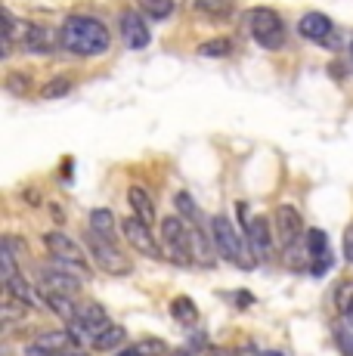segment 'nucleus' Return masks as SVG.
<instances>
[{
    "instance_id": "nucleus-31",
    "label": "nucleus",
    "mask_w": 353,
    "mask_h": 356,
    "mask_svg": "<svg viewBox=\"0 0 353 356\" xmlns=\"http://www.w3.org/2000/svg\"><path fill=\"white\" fill-rule=\"evenodd\" d=\"M350 304H353V282L347 279V282H341L335 289V307H338V313H344Z\"/></svg>"
},
{
    "instance_id": "nucleus-27",
    "label": "nucleus",
    "mask_w": 353,
    "mask_h": 356,
    "mask_svg": "<svg viewBox=\"0 0 353 356\" xmlns=\"http://www.w3.org/2000/svg\"><path fill=\"white\" fill-rule=\"evenodd\" d=\"M72 78H53V81H47L44 87H40V97L44 99H63L65 93H72Z\"/></svg>"
},
{
    "instance_id": "nucleus-1",
    "label": "nucleus",
    "mask_w": 353,
    "mask_h": 356,
    "mask_svg": "<svg viewBox=\"0 0 353 356\" xmlns=\"http://www.w3.org/2000/svg\"><path fill=\"white\" fill-rule=\"evenodd\" d=\"M59 47L72 56H103L112 47V31L97 16H69L59 29Z\"/></svg>"
},
{
    "instance_id": "nucleus-2",
    "label": "nucleus",
    "mask_w": 353,
    "mask_h": 356,
    "mask_svg": "<svg viewBox=\"0 0 353 356\" xmlns=\"http://www.w3.org/2000/svg\"><path fill=\"white\" fill-rule=\"evenodd\" d=\"M211 242H214L217 254L227 260V264L239 266V270H254L257 254L251 251L245 232H242V236L236 232V227H233V220H229V217H223V214L211 217Z\"/></svg>"
},
{
    "instance_id": "nucleus-26",
    "label": "nucleus",
    "mask_w": 353,
    "mask_h": 356,
    "mask_svg": "<svg viewBox=\"0 0 353 356\" xmlns=\"http://www.w3.org/2000/svg\"><path fill=\"white\" fill-rule=\"evenodd\" d=\"M90 229H93V232H99V236L115 238V217H112V211H108V208L90 211Z\"/></svg>"
},
{
    "instance_id": "nucleus-29",
    "label": "nucleus",
    "mask_w": 353,
    "mask_h": 356,
    "mask_svg": "<svg viewBox=\"0 0 353 356\" xmlns=\"http://www.w3.org/2000/svg\"><path fill=\"white\" fill-rule=\"evenodd\" d=\"M199 53L202 56H229V53H233V40L229 38H214V40H208V44H202Z\"/></svg>"
},
{
    "instance_id": "nucleus-3",
    "label": "nucleus",
    "mask_w": 353,
    "mask_h": 356,
    "mask_svg": "<svg viewBox=\"0 0 353 356\" xmlns=\"http://www.w3.org/2000/svg\"><path fill=\"white\" fill-rule=\"evenodd\" d=\"M245 19H248V34L257 47H263V50H282L285 47L288 31H285V22L276 10H270V6H254V10H248Z\"/></svg>"
},
{
    "instance_id": "nucleus-9",
    "label": "nucleus",
    "mask_w": 353,
    "mask_h": 356,
    "mask_svg": "<svg viewBox=\"0 0 353 356\" xmlns=\"http://www.w3.org/2000/svg\"><path fill=\"white\" fill-rule=\"evenodd\" d=\"M118 29H121V40H124L127 50H146L152 44V31L149 22L140 10H124L118 16Z\"/></svg>"
},
{
    "instance_id": "nucleus-32",
    "label": "nucleus",
    "mask_w": 353,
    "mask_h": 356,
    "mask_svg": "<svg viewBox=\"0 0 353 356\" xmlns=\"http://www.w3.org/2000/svg\"><path fill=\"white\" fill-rule=\"evenodd\" d=\"M344 257H347V264H353V223L344 229Z\"/></svg>"
},
{
    "instance_id": "nucleus-4",
    "label": "nucleus",
    "mask_w": 353,
    "mask_h": 356,
    "mask_svg": "<svg viewBox=\"0 0 353 356\" xmlns=\"http://www.w3.org/2000/svg\"><path fill=\"white\" fill-rule=\"evenodd\" d=\"M161 245L167 248V257L176 266H192V238H189V227L180 214L161 220Z\"/></svg>"
},
{
    "instance_id": "nucleus-25",
    "label": "nucleus",
    "mask_w": 353,
    "mask_h": 356,
    "mask_svg": "<svg viewBox=\"0 0 353 356\" xmlns=\"http://www.w3.org/2000/svg\"><path fill=\"white\" fill-rule=\"evenodd\" d=\"M174 208L186 223H202V211H199V204L192 202V195L189 193H176L174 195Z\"/></svg>"
},
{
    "instance_id": "nucleus-28",
    "label": "nucleus",
    "mask_w": 353,
    "mask_h": 356,
    "mask_svg": "<svg viewBox=\"0 0 353 356\" xmlns=\"http://www.w3.org/2000/svg\"><path fill=\"white\" fill-rule=\"evenodd\" d=\"M331 338H335V344H338V350H341V356H353V328L347 323L331 328Z\"/></svg>"
},
{
    "instance_id": "nucleus-15",
    "label": "nucleus",
    "mask_w": 353,
    "mask_h": 356,
    "mask_svg": "<svg viewBox=\"0 0 353 356\" xmlns=\"http://www.w3.org/2000/svg\"><path fill=\"white\" fill-rule=\"evenodd\" d=\"M78 323L84 325L93 338H97L103 328L112 325L108 323V316H106V307H99L97 300H84V304H78Z\"/></svg>"
},
{
    "instance_id": "nucleus-33",
    "label": "nucleus",
    "mask_w": 353,
    "mask_h": 356,
    "mask_svg": "<svg viewBox=\"0 0 353 356\" xmlns=\"http://www.w3.org/2000/svg\"><path fill=\"white\" fill-rule=\"evenodd\" d=\"M236 304H239V307H251V304H254V298H251L248 291H239V294H236Z\"/></svg>"
},
{
    "instance_id": "nucleus-23",
    "label": "nucleus",
    "mask_w": 353,
    "mask_h": 356,
    "mask_svg": "<svg viewBox=\"0 0 353 356\" xmlns=\"http://www.w3.org/2000/svg\"><path fill=\"white\" fill-rule=\"evenodd\" d=\"M167 347L161 344L158 338H146V341H140V344H127V347H121L115 356H165Z\"/></svg>"
},
{
    "instance_id": "nucleus-19",
    "label": "nucleus",
    "mask_w": 353,
    "mask_h": 356,
    "mask_svg": "<svg viewBox=\"0 0 353 356\" xmlns=\"http://www.w3.org/2000/svg\"><path fill=\"white\" fill-rule=\"evenodd\" d=\"M3 285H6V294H13V298H19L22 304H28V307H40L44 304V294H38L35 289H31V282H25L22 276H10V279H3Z\"/></svg>"
},
{
    "instance_id": "nucleus-37",
    "label": "nucleus",
    "mask_w": 353,
    "mask_h": 356,
    "mask_svg": "<svg viewBox=\"0 0 353 356\" xmlns=\"http://www.w3.org/2000/svg\"><path fill=\"white\" fill-rule=\"evenodd\" d=\"M174 356H189V350H176Z\"/></svg>"
},
{
    "instance_id": "nucleus-12",
    "label": "nucleus",
    "mask_w": 353,
    "mask_h": 356,
    "mask_svg": "<svg viewBox=\"0 0 353 356\" xmlns=\"http://www.w3.org/2000/svg\"><path fill=\"white\" fill-rule=\"evenodd\" d=\"M297 34L307 40H313V44H325V40L335 34V22H331L325 13H307V16H301V22H297Z\"/></svg>"
},
{
    "instance_id": "nucleus-38",
    "label": "nucleus",
    "mask_w": 353,
    "mask_h": 356,
    "mask_svg": "<svg viewBox=\"0 0 353 356\" xmlns=\"http://www.w3.org/2000/svg\"><path fill=\"white\" fill-rule=\"evenodd\" d=\"M350 59H353V40H350Z\"/></svg>"
},
{
    "instance_id": "nucleus-8",
    "label": "nucleus",
    "mask_w": 353,
    "mask_h": 356,
    "mask_svg": "<svg viewBox=\"0 0 353 356\" xmlns=\"http://www.w3.org/2000/svg\"><path fill=\"white\" fill-rule=\"evenodd\" d=\"M121 232H124V242L131 245L137 254L142 257H161V242L152 236V227L149 223H142L137 214L133 217H124V223H121Z\"/></svg>"
},
{
    "instance_id": "nucleus-34",
    "label": "nucleus",
    "mask_w": 353,
    "mask_h": 356,
    "mask_svg": "<svg viewBox=\"0 0 353 356\" xmlns=\"http://www.w3.org/2000/svg\"><path fill=\"white\" fill-rule=\"evenodd\" d=\"M251 356H285L279 350H257V347H251Z\"/></svg>"
},
{
    "instance_id": "nucleus-22",
    "label": "nucleus",
    "mask_w": 353,
    "mask_h": 356,
    "mask_svg": "<svg viewBox=\"0 0 353 356\" xmlns=\"http://www.w3.org/2000/svg\"><path fill=\"white\" fill-rule=\"evenodd\" d=\"M171 316L180 325H195L199 323V307H195L189 298H174L171 300Z\"/></svg>"
},
{
    "instance_id": "nucleus-18",
    "label": "nucleus",
    "mask_w": 353,
    "mask_h": 356,
    "mask_svg": "<svg viewBox=\"0 0 353 356\" xmlns=\"http://www.w3.org/2000/svg\"><path fill=\"white\" fill-rule=\"evenodd\" d=\"M127 202H131L133 214H137L142 223H149V227H152V223H155V202H152V195H149L142 186H131V189H127Z\"/></svg>"
},
{
    "instance_id": "nucleus-24",
    "label": "nucleus",
    "mask_w": 353,
    "mask_h": 356,
    "mask_svg": "<svg viewBox=\"0 0 353 356\" xmlns=\"http://www.w3.org/2000/svg\"><path fill=\"white\" fill-rule=\"evenodd\" d=\"M307 254H310V264H313V260H331L329 236H325L322 229H307Z\"/></svg>"
},
{
    "instance_id": "nucleus-10",
    "label": "nucleus",
    "mask_w": 353,
    "mask_h": 356,
    "mask_svg": "<svg viewBox=\"0 0 353 356\" xmlns=\"http://www.w3.org/2000/svg\"><path fill=\"white\" fill-rule=\"evenodd\" d=\"M276 236H279V242H282V248L285 251H291L297 245V236H301V229H304V220H301V211L295 208V204H279L276 208Z\"/></svg>"
},
{
    "instance_id": "nucleus-17",
    "label": "nucleus",
    "mask_w": 353,
    "mask_h": 356,
    "mask_svg": "<svg viewBox=\"0 0 353 356\" xmlns=\"http://www.w3.org/2000/svg\"><path fill=\"white\" fill-rule=\"evenodd\" d=\"M186 3H189V10L192 13H202V16L214 19V22L229 19L233 16V10H236L233 0H186Z\"/></svg>"
},
{
    "instance_id": "nucleus-21",
    "label": "nucleus",
    "mask_w": 353,
    "mask_h": 356,
    "mask_svg": "<svg viewBox=\"0 0 353 356\" xmlns=\"http://www.w3.org/2000/svg\"><path fill=\"white\" fill-rule=\"evenodd\" d=\"M137 6H140L142 16L152 19V22H165V19H171L174 10H176L174 0H137Z\"/></svg>"
},
{
    "instance_id": "nucleus-35",
    "label": "nucleus",
    "mask_w": 353,
    "mask_h": 356,
    "mask_svg": "<svg viewBox=\"0 0 353 356\" xmlns=\"http://www.w3.org/2000/svg\"><path fill=\"white\" fill-rule=\"evenodd\" d=\"M56 356H87V353H81L78 347H65V350H59Z\"/></svg>"
},
{
    "instance_id": "nucleus-20",
    "label": "nucleus",
    "mask_w": 353,
    "mask_h": 356,
    "mask_svg": "<svg viewBox=\"0 0 353 356\" xmlns=\"http://www.w3.org/2000/svg\"><path fill=\"white\" fill-rule=\"evenodd\" d=\"M124 341H127L124 325H108V328H103V332L97 334V338H93V347H97L99 353H112V350H121Z\"/></svg>"
},
{
    "instance_id": "nucleus-13",
    "label": "nucleus",
    "mask_w": 353,
    "mask_h": 356,
    "mask_svg": "<svg viewBox=\"0 0 353 356\" xmlns=\"http://www.w3.org/2000/svg\"><path fill=\"white\" fill-rule=\"evenodd\" d=\"M245 238H248L251 251L257 254V260H267L270 257V248H273V232H270L267 217H251V223L245 229Z\"/></svg>"
},
{
    "instance_id": "nucleus-5",
    "label": "nucleus",
    "mask_w": 353,
    "mask_h": 356,
    "mask_svg": "<svg viewBox=\"0 0 353 356\" xmlns=\"http://www.w3.org/2000/svg\"><path fill=\"white\" fill-rule=\"evenodd\" d=\"M87 251H90V257L97 260V266L103 273H112V276H124V273H131V260H127L124 251L115 245V238L87 229Z\"/></svg>"
},
{
    "instance_id": "nucleus-7",
    "label": "nucleus",
    "mask_w": 353,
    "mask_h": 356,
    "mask_svg": "<svg viewBox=\"0 0 353 356\" xmlns=\"http://www.w3.org/2000/svg\"><path fill=\"white\" fill-rule=\"evenodd\" d=\"M38 279H40V289L47 291H59V294H69V298H78L81 289H84L87 279L81 276L74 266L63 264V260H56V264H47L38 270Z\"/></svg>"
},
{
    "instance_id": "nucleus-30",
    "label": "nucleus",
    "mask_w": 353,
    "mask_h": 356,
    "mask_svg": "<svg viewBox=\"0 0 353 356\" xmlns=\"http://www.w3.org/2000/svg\"><path fill=\"white\" fill-rule=\"evenodd\" d=\"M31 87V78L28 74H22V72H10V78H6V90L10 93H16V97H22L25 90Z\"/></svg>"
},
{
    "instance_id": "nucleus-16",
    "label": "nucleus",
    "mask_w": 353,
    "mask_h": 356,
    "mask_svg": "<svg viewBox=\"0 0 353 356\" xmlns=\"http://www.w3.org/2000/svg\"><path fill=\"white\" fill-rule=\"evenodd\" d=\"M40 294H44V307H50L63 323H74V319H78V304H74V298L59 294V291H47V289H40Z\"/></svg>"
},
{
    "instance_id": "nucleus-6",
    "label": "nucleus",
    "mask_w": 353,
    "mask_h": 356,
    "mask_svg": "<svg viewBox=\"0 0 353 356\" xmlns=\"http://www.w3.org/2000/svg\"><path fill=\"white\" fill-rule=\"evenodd\" d=\"M44 248L50 251L53 260H63V264L74 266V270H78L84 279L93 276V266H90V257H87V251L81 248L74 238L65 236V232H47V236H44Z\"/></svg>"
},
{
    "instance_id": "nucleus-14",
    "label": "nucleus",
    "mask_w": 353,
    "mask_h": 356,
    "mask_svg": "<svg viewBox=\"0 0 353 356\" xmlns=\"http://www.w3.org/2000/svg\"><path fill=\"white\" fill-rule=\"evenodd\" d=\"M65 347H74L72 344V334H69V328H59V332L38 334L35 344L28 347V353H35V356H56L59 350H65Z\"/></svg>"
},
{
    "instance_id": "nucleus-11",
    "label": "nucleus",
    "mask_w": 353,
    "mask_h": 356,
    "mask_svg": "<svg viewBox=\"0 0 353 356\" xmlns=\"http://www.w3.org/2000/svg\"><path fill=\"white\" fill-rule=\"evenodd\" d=\"M19 47H22L25 53H35V56H50L53 53V34L44 29V25L38 22H25L22 31H19Z\"/></svg>"
},
{
    "instance_id": "nucleus-36",
    "label": "nucleus",
    "mask_w": 353,
    "mask_h": 356,
    "mask_svg": "<svg viewBox=\"0 0 353 356\" xmlns=\"http://www.w3.org/2000/svg\"><path fill=\"white\" fill-rule=\"evenodd\" d=\"M341 316H344V323H347V325L353 328V304H350V307H347V310H344V313H341Z\"/></svg>"
}]
</instances>
